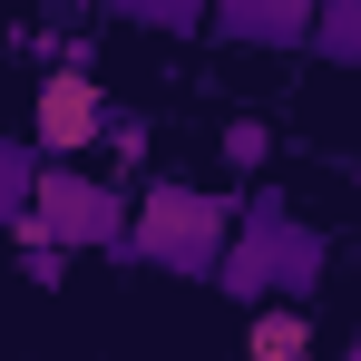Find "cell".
I'll return each mask as SVG.
<instances>
[{"mask_svg":"<svg viewBox=\"0 0 361 361\" xmlns=\"http://www.w3.org/2000/svg\"><path fill=\"white\" fill-rule=\"evenodd\" d=\"M244 235V205L225 185L195 176H147L137 185V235H127V264H157V274H185V283H215L225 254Z\"/></svg>","mask_w":361,"mask_h":361,"instance_id":"obj_1","label":"cell"},{"mask_svg":"<svg viewBox=\"0 0 361 361\" xmlns=\"http://www.w3.org/2000/svg\"><path fill=\"white\" fill-rule=\"evenodd\" d=\"M322 264H332L322 225H302L283 185H254L244 195V235H235V254H225L215 283L235 302H254V312H274V302H312L322 293Z\"/></svg>","mask_w":361,"mask_h":361,"instance_id":"obj_2","label":"cell"},{"mask_svg":"<svg viewBox=\"0 0 361 361\" xmlns=\"http://www.w3.org/2000/svg\"><path fill=\"white\" fill-rule=\"evenodd\" d=\"M30 235H39V244H59V254H118V264H127V235H137V195H127L118 176H98V166H49Z\"/></svg>","mask_w":361,"mask_h":361,"instance_id":"obj_3","label":"cell"},{"mask_svg":"<svg viewBox=\"0 0 361 361\" xmlns=\"http://www.w3.org/2000/svg\"><path fill=\"white\" fill-rule=\"evenodd\" d=\"M108 127H118V98H108V78H98V59H88V49H78V59H59L49 78H30V147H39L49 166L108 157Z\"/></svg>","mask_w":361,"mask_h":361,"instance_id":"obj_4","label":"cell"},{"mask_svg":"<svg viewBox=\"0 0 361 361\" xmlns=\"http://www.w3.org/2000/svg\"><path fill=\"white\" fill-rule=\"evenodd\" d=\"M312 30H322L312 0H225L215 10V39H235V49H312Z\"/></svg>","mask_w":361,"mask_h":361,"instance_id":"obj_5","label":"cell"},{"mask_svg":"<svg viewBox=\"0 0 361 361\" xmlns=\"http://www.w3.org/2000/svg\"><path fill=\"white\" fill-rule=\"evenodd\" d=\"M39 185H49V157H39L30 137H0V225H10V235H30Z\"/></svg>","mask_w":361,"mask_h":361,"instance_id":"obj_6","label":"cell"},{"mask_svg":"<svg viewBox=\"0 0 361 361\" xmlns=\"http://www.w3.org/2000/svg\"><path fill=\"white\" fill-rule=\"evenodd\" d=\"M244 361H312V312L302 302H274L244 322Z\"/></svg>","mask_w":361,"mask_h":361,"instance_id":"obj_7","label":"cell"},{"mask_svg":"<svg viewBox=\"0 0 361 361\" xmlns=\"http://www.w3.org/2000/svg\"><path fill=\"white\" fill-rule=\"evenodd\" d=\"M127 30H147V39H195V30H215V10L205 0H118Z\"/></svg>","mask_w":361,"mask_h":361,"instance_id":"obj_8","label":"cell"},{"mask_svg":"<svg viewBox=\"0 0 361 361\" xmlns=\"http://www.w3.org/2000/svg\"><path fill=\"white\" fill-rule=\"evenodd\" d=\"M312 59L361 78V0H322V30H312Z\"/></svg>","mask_w":361,"mask_h":361,"instance_id":"obj_9","label":"cell"},{"mask_svg":"<svg viewBox=\"0 0 361 361\" xmlns=\"http://www.w3.org/2000/svg\"><path fill=\"white\" fill-rule=\"evenodd\" d=\"M215 157H225L235 176H264V166H274V127H264V118H225V137H215Z\"/></svg>","mask_w":361,"mask_h":361,"instance_id":"obj_10","label":"cell"},{"mask_svg":"<svg viewBox=\"0 0 361 361\" xmlns=\"http://www.w3.org/2000/svg\"><path fill=\"white\" fill-rule=\"evenodd\" d=\"M10 244H20V283H30V293H59V283H68L59 244H39V235H10Z\"/></svg>","mask_w":361,"mask_h":361,"instance_id":"obj_11","label":"cell"},{"mask_svg":"<svg viewBox=\"0 0 361 361\" xmlns=\"http://www.w3.org/2000/svg\"><path fill=\"white\" fill-rule=\"evenodd\" d=\"M137 166H147V118H137V108H118V127H108V176H137Z\"/></svg>","mask_w":361,"mask_h":361,"instance_id":"obj_12","label":"cell"},{"mask_svg":"<svg viewBox=\"0 0 361 361\" xmlns=\"http://www.w3.org/2000/svg\"><path fill=\"white\" fill-rule=\"evenodd\" d=\"M332 361H361V322H352V332H342V352H332Z\"/></svg>","mask_w":361,"mask_h":361,"instance_id":"obj_13","label":"cell"}]
</instances>
